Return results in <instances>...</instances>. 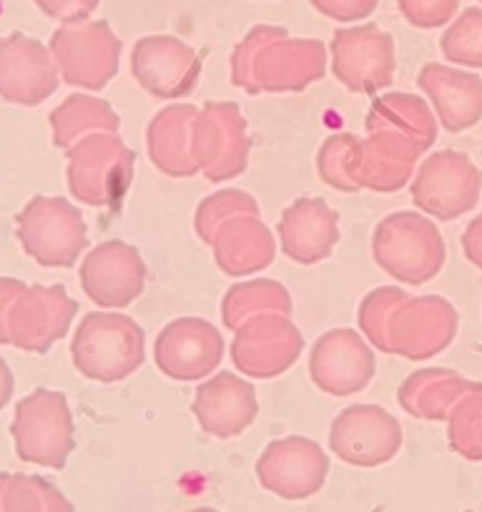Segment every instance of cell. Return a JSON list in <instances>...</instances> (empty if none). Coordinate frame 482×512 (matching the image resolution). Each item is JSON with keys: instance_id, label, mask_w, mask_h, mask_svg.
<instances>
[{"instance_id": "cell-1", "label": "cell", "mask_w": 482, "mask_h": 512, "mask_svg": "<svg viewBox=\"0 0 482 512\" xmlns=\"http://www.w3.org/2000/svg\"><path fill=\"white\" fill-rule=\"evenodd\" d=\"M327 46L317 38H289L282 26H254L231 53V83L249 96L302 93L322 81Z\"/></svg>"}, {"instance_id": "cell-2", "label": "cell", "mask_w": 482, "mask_h": 512, "mask_svg": "<svg viewBox=\"0 0 482 512\" xmlns=\"http://www.w3.org/2000/svg\"><path fill=\"white\" fill-rule=\"evenodd\" d=\"M73 367L91 382L113 384L146 362V334L121 312H88L71 342Z\"/></svg>"}, {"instance_id": "cell-3", "label": "cell", "mask_w": 482, "mask_h": 512, "mask_svg": "<svg viewBox=\"0 0 482 512\" xmlns=\"http://www.w3.org/2000/svg\"><path fill=\"white\" fill-rule=\"evenodd\" d=\"M372 256L392 279L422 287L442 272L447 246L435 221L422 211H395L375 226Z\"/></svg>"}, {"instance_id": "cell-4", "label": "cell", "mask_w": 482, "mask_h": 512, "mask_svg": "<svg viewBox=\"0 0 482 512\" xmlns=\"http://www.w3.org/2000/svg\"><path fill=\"white\" fill-rule=\"evenodd\" d=\"M68 189L81 204L118 209L134 179L136 154L118 134H91L66 151Z\"/></svg>"}, {"instance_id": "cell-5", "label": "cell", "mask_w": 482, "mask_h": 512, "mask_svg": "<svg viewBox=\"0 0 482 512\" xmlns=\"http://www.w3.org/2000/svg\"><path fill=\"white\" fill-rule=\"evenodd\" d=\"M11 437L23 462L63 470L76 450V425L66 395L41 387L21 397L13 415Z\"/></svg>"}, {"instance_id": "cell-6", "label": "cell", "mask_w": 482, "mask_h": 512, "mask_svg": "<svg viewBox=\"0 0 482 512\" xmlns=\"http://www.w3.org/2000/svg\"><path fill=\"white\" fill-rule=\"evenodd\" d=\"M16 234L33 262L68 269L88 249V226L81 211L63 196H33L16 219Z\"/></svg>"}, {"instance_id": "cell-7", "label": "cell", "mask_w": 482, "mask_h": 512, "mask_svg": "<svg viewBox=\"0 0 482 512\" xmlns=\"http://www.w3.org/2000/svg\"><path fill=\"white\" fill-rule=\"evenodd\" d=\"M48 48L61 81L83 91H101L116 78L124 46L108 21H81L56 28Z\"/></svg>"}, {"instance_id": "cell-8", "label": "cell", "mask_w": 482, "mask_h": 512, "mask_svg": "<svg viewBox=\"0 0 482 512\" xmlns=\"http://www.w3.org/2000/svg\"><path fill=\"white\" fill-rule=\"evenodd\" d=\"M252 141L247 118L234 101H209L199 108L191 131V156L211 184L241 176L249 166Z\"/></svg>"}, {"instance_id": "cell-9", "label": "cell", "mask_w": 482, "mask_h": 512, "mask_svg": "<svg viewBox=\"0 0 482 512\" xmlns=\"http://www.w3.org/2000/svg\"><path fill=\"white\" fill-rule=\"evenodd\" d=\"M412 201L425 216L455 221L470 214L482 194V171L467 154L455 149L427 156L410 186Z\"/></svg>"}, {"instance_id": "cell-10", "label": "cell", "mask_w": 482, "mask_h": 512, "mask_svg": "<svg viewBox=\"0 0 482 512\" xmlns=\"http://www.w3.org/2000/svg\"><path fill=\"white\" fill-rule=\"evenodd\" d=\"M329 53L334 78L347 91L375 96L395 81V38L377 23L334 31Z\"/></svg>"}, {"instance_id": "cell-11", "label": "cell", "mask_w": 482, "mask_h": 512, "mask_svg": "<svg viewBox=\"0 0 482 512\" xmlns=\"http://www.w3.org/2000/svg\"><path fill=\"white\" fill-rule=\"evenodd\" d=\"M304 337L289 314L264 312L234 332L231 362L244 377L274 379L302 357Z\"/></svg>"}, {"instance_id": "cell-12", "label": "cell", "mask_w": 482, "mask_h": 512, "mask_svg": "<svg viewBox=\"0 0 482 512\" xmlns=\"http://www.w3.org/2000/svg\"><path fill=\"white\" fill-rule=\"evenodd\" d=\"M402 425L380 405H352L334 417L329 447L354 467H380L402 450Z\"/></svg>"}, {"instance_id": "cell-13", "label": "cell", "mask_w": 482, "mask_h": 512, "mask_svg": "<svg viewBox=\"0 0 482 512\" xmlns=\"http://www.w3.org/2000/svg\"><path fill=\"white\" fill-rule=\"evenodd\" d=\"M146 264L134 244L108 239L81 262V289L96 307L124 309L144 294Z\"/></svg>"}, {"instance_id": "cell-14", "label": "cell", "mask_w": 482, "mask_h": 512, "mask_svg": "<svg viewBox=\"0 0 482 512\" xmlns=\"http://www.w3.org/2000/svg\"><path fill=\"white\" fill-rule=\"evenodd\" d=\"M327 475V452L309 437L289 435L269 442L257 460V480L282 500H307L317 495Z\"/></svg>"}, {"instance_id": "cell-15", "label": "cell", "mask_w": 482, "mask_h": 512, "mask_svg": "<svg viewBox=\"0 0 482 512\" xmlns=\"http://www.w3.org/2000/svg\"><path fill=\"white\" fill-rule=\"evenodd\" d=\"M460 317L445 297H407L390 317V354L422 362L445 352L455 339Z\"/></svg>"}, {"instance_id": "cell-16", "label": "cell", "mask_w": 482, "mask_h": 512, "mask_svg": "<svg viewBox=\"0 0 482 512\" xmlns=\"http://www.w3.org/2000/svg\"><path fill=\"white\" fill-rule=\"evenodd\" d=\"M377 359L367 339L347 327L329 329L309 354V377L332 397H352L372 382Z\"/></svg>"}, {"instance_id": "cell-17", "label": "cell", "mask_w": 482, "mask_h": 512, "mask_svg": "<svg viewBox=\"0 0 482 512\" xmlns=\"http://www.w3.org/2000/svg\"><path fill=\"white\" fill-rule=\"evenodd\" d=\"M156 367L176 382H201L219 369L224 337L201 317H181L166 324L154 344Z\"/></svg>"}, {"instance_id": "cell-18", "label": "cell", "mask_w": 482, "mask_h": 512, "mask_svg": "<svg viewBox=\"0 0 482 512\" xmlns=\"http://www.w3.org/2000/svg\"><path fill=\"white\" fill-rule=\"evenodd\" d=\"M131 73L154 98L191 96L201 78V58L176 36H146L134 43Z\"/></svg>"}, {"instance_id": "cell-19", "label": "cell", "mask_w": 482, "mask_h": 512, "mask_svg": "<svg viewBox=\"0 0 482 512\" xmlns=\"http://www.w3.org/2000/svg\"><path fill=\"white\" fill-rule=\"evenodd\" d=\"M78 302L68 297L63 284L41 287L33 284L16 299L8 317V334L13 347L23 352L46 354L71 329Z\"/></svg>"}, {"instance_id": "cell-20", "label": "cell", "mask_w": 482, "mask_h": 512, "mask_svg": "<svg viewBox=\"0 0 482 512\" xmlns=\"http://www.w3.org/2000/svg\"><path fill=\"white\" fill-rule=\"evenodd\" d=\"M61 73L51 48L26 33L0 38V98L16 106H38L58 91Z\"/></svg>"}, {"instance_id": "cell-21", "label": "cell", "mask_w": 482, "mask_h": 512, "mask_svg": "<svg viewBox=\"0 0 482 512\" xmlns=\"http://www.w3.org/2000/svg\"><path fill=\"white\" fill-rule=\"evenodd\" d=\"M425 154L420 144L395 131H372L367 139H359L349 159V179L359 191L395 194L405 189L415 176V166Z\"/></svg>"}, {"instance_id": "cell-22", "label": "cell", "mask_w": 482, "mask_h": 512, "mask_svg": "<svg viewBox=\"0 0 482 512\" xmlns=\"http://www.w3.org/2000/svg\"><path fill=\"white\" fill-rule=\"evenodd\" d=\"M191 412L206 435L231 440L257 420V390L249 379H241L239 374L219 372L196 387Z\"/></svg>"}, {"instance_id": "cell-23", "label": "cell", "mask_w": 482, "mask_h": 512, "mask_svg": "<svg viewBox=\"0 0 482 512\" xmlns=\"http://www.w3.org/2000/svg\"><path fill=\"white\" fill-rule=\"evenodd\" d=\"M282 254L294 264L312 267L324 262L339 244V214L324 199L302 196L279 219Z\"/></svg>"}, {"instance_id": "cell-24", "label": "cell", "mask_w": 482, "mask_h": 512, "mask_svg": "<svg viewBox=\"0 0 482 512\" xmlns=\"http://www.w3.org/2000/svg\"><path fill=\"white\" fill-rule=\"evenodd\" d=\"M417 86L430 98L437 123L450 134H462L482 121V78L475 73L425 63L417 73Z\"/></svg>"}, {"instance_id": "cell-25", "label": "cell", "mask_w": 482, "mask_h": 512, "mask_svg": "<svg viewBox=\"0 0 482 512\" xmlns=\"http://www.w3.org/2000/svg\"><path fill=\"white\" fill-rule=\"evenodd\" d=\"M214 262L226 277H252L272 267L277 241L259 216H234L211 239Z\"/></svg>"}, {"instance_id": "cell-26", "label": "cell", "mask_w": 482, "mask_h": 512, "mask_svg": "<svg viewBox=\"0 0 482 512\" xmlns=\"http://www.w3.org/2000/svg\"><path fill=\"white\" fill-rule=\"evenodd\" d=\"M199 108L194 103H174L151 118L146 131L149 159L161 174L171 179H191L199 174L194 156H191V131Z\"/></svg>"}, {"instance_id": "cell-27", "label": "cell", "mask_w": 482, "mask_h": 512, "mask_svg": "<svg viewBox=\"0 0 482 512\" xmlns=\"http://www.w3.org/2000/svg\"><path fill=\"white\" fill-rule=\"evenodd\" d=\"M475 379L457 374L455 369L427 367L412 372L397 390V402L402 410L415 420L440 422L447 420L452 407L470 390H475Z\"/></svg>"}, {"instance_id": "cell-28", "label": "cell", "mask_w": 482, "mask_h": 512, "mask_svg": "<svg viewBox=\"0 0 482 512\" xmlns=\"http://www.w3.org/2000/svg\"><path fill=\"white\" fill-rule=\"evenodd\" d=\"M367 134L372 131H395L407 136L422 149L430 151L437 141L440 123L432 108L415 93H387L372 101L370 113L365 118Z\"/></svg>"}, {"instance_id": "cell-29", "label": "cell", "mask_w": 482, "mask_h": 512, "mask_svg": "<svg viewBox=\"0 0 482 512\" xmlns=\"http://www.w3.org/2000/svg\"><path fill=\"white\" fill-rule=\"evenodd\" d=\"M48 121H51L53 144L63 151L91 134H118L121 128V118L111 103L86 93H71L66 101L53 108Z\"/></svg>"}, {"instance_id": "cell-30", "label": "cell", "mask_w": 482, "mask_h": 512, "mask_svg": "<svg viewBox=\"0 0 482 512\" xmlns=\"http://www.w3.org/2000/svg\"><path fill=\"white\" fill-rule=\"evenodd\" d=\"M264 312H279L292 317V297H289L287 287L274 279L239 282L221 299V322L231 332H236L247 319Z\"/></svg>"}, {"instance_id": "cell-31", "label": "cell", "mask_w": 482, "mask_h": 512, "mask_svg": "<svg viewBox=\"0 0 482 512\" xmlns=\"http://www.w3.org/2000/svg\"><path fill=\"white\" fill-rule=\"evenodd\" d=\"M3 507L6 512H76L73 502L51 480L26 472L8 477Z\"/></svg>"}, {"instance_id": "cell-32", "label": "cell", "mask_w": 482, "mask_h": 512, "mask_svg": "<svg viewBox=\"0 0 482 512\" xmlns=\"http://www.w3.org/2000/svg\"><path fill=\"white\" fill-rule=\"evenodd\" d=\"M447 442L462 460L482 462V382L452 407L447 417Z\"/></svg>"}, {"instance_id": "cell-33", "label": "cell", "mask_w": 482, "mask_h": 512, "mask_svg": "<svg viewBox=\"0 0 482 512\" xmlns=\"http://www.w3.org/2000/svg\"><path fill=\"white\" fill-rule=\"evenodd\" d=\"M407 297L410 294L402 292L400 287H377L359 304L357 322L362 337L380 352L390 354V317Z\"/></svg>"}, {"instance_id": "cell-34", "label": "cell", "mask_w": 482, "mask_h": 512, "mask_svg": "<svg viewBox=\"0 0 482 512\" xmlns=\"http://www.w3.org/2000/svg\"><path fill=\"white\" fill-rule=\"evenodd\" d=\"M440 51L455 66L482 68V8H467L440 38Z\"/></svg>"}, {"instance_id": "cell-35", "label": "cell", "mask_w": 482, "mask_h": 512, "mask_svg": "<svg viewBox=\"0 0 482 512\" xmlns=\"http://www.w3.org/2000/svg\"><path fill=\"white\" fill-rule=\"evenodd\" d=\"M234 216H259V204L252 194L241 189H226L219 194H211L196 206L194 229L201 241L211 244L216 229L224 221L234 219Z\"/></svg>"}, {"instance_id": "cell-36", "label": "cell", "mask_w": 482, "mask_h": 512, "mask_svg": "<svg viewBox=\"0 0 482 512\" xmlns=\"http://www.w3.org/2000/svg\"><path fill=\"white\" fill-rule=\"evenodd\" d=\"M357 141V136L347 134V131L334 134L324 141L317 156L319 179L327 186H332V189L342 191V194H357L359 191L354 181L349 179V159H352Z\"/></svg>"}, {"instance_id": "cell-37", "label": "cell", "mask_w": 482, "mask_h": 512, "mask_svg": "<svg viewBox=\"0 0 482 512\" xmlns=\"http://www.w3.org/2000/svg\"><path fill=\"white\" fill-rule=\"evenodd\" d=\"M397 8L410 26L435 31L457 16L460 0H397Z\"/></svg>"}, {"instance_id": "cell-38", "label": "cell", "mask_w": 482, "mask_h": 512, "mask_svg": "<svg viewBox=\"0 0 482 512\" xmlns=\"http://www.w3.org/2000/svg\"><path fill=\"white\" fill-rule=\"evenodd\" d=\"M317 13L337 23H357L377 11L380 0H309Z\"/></svg>"}, {"instance_id": "cell-39", "label": "cell", "mask_w": 482, "mask_h": 512, "mask_svg": "<svg viewBox=\"0 0 482 512\" xmlns=\"http://www.w3.org/2000/svg\"><path fill=\"white\" fill-rule=\"evenodd\" d=\"M33 3H36L43 16L58 21L61 26L91 21L96 8L101 6V0H33Z\"/></svg>"}, {"instance_id": "cell-40", "label": "cell", "mask_w": 482, "mask_h": 512, "mask_svg": "<svg viewBox=\"0 0 482 512\" xmlns=\"http://www.w3.org/2000/svg\"><path fill=\"white\" fill-rule=\"evenodd\" d=\"M28 284L13 277H0V344H11V334H8V317L16 304V299L26 292Z\"/></svg>"}, {"instance_id": "cell-41", "label": "cell", "mask_w": 482, "mask_h": 512, "mask_svg": "<svg viewBox=\"0 0 482 512\" xmlns=\"http://www.w3.org/2000/svg\"><path fill=\"white\" fill-rule=\"evenodd\" d=\"M462 254L472 267L482 272V214L467 224L465 234H462Z\"/></svg>"}, {"instance_id": "cell-42", "label": "cell", "mask_w": 482, "mask_h": 512, "mask_svg": "<svg viewBox=\"0 0 482 512\" xmlns=\"http://www.w3.org/2000/svg\"><path fill=\"white\" fill-rule=\"evenodd\" d=\"M13 390H16V379H13V372L6 359L0 357V410L11 402Z\"/></svg>"}, {"instance_id": "cell-43", "label": "cell", "mask_w": 482, "mask_h": 512, "mask_svg": "<svg viewBox=\"0 0 482 512\" xmlns=\"http://www.w3.org/2000/svg\"><path fill=\"white\" fill-rule=\"evenodd\" d=\"M8 472H0V512H6V507H3V492H6V485H8Z\"/></svg>"}, {"instance_id": "cell-44", "label": "cell", "mask_w": 482, "mask_h": 512, "mask_svg": "<svg viewBox=\"0 0 482 512\" xmlns=\"http://www.w3.org/2000/svg\"><path fill=\"white\" fill-rule=\"evenodd\" d=\"M186 512H219L214 507H194V510H186Z\"/></svg>"}, {"instance_id": "cell-45", "label": "cell", "mask_w": 482, "mask_h": 512, "mask_svg": "<svg viewBox=\"0 0 482 512\" xmlns=\"http://www.w3.org/2000/svg\"><path fill=\"white\" fill-rule=\"evenodd\" d=\"M465 512H475V510H465Z\"/></svg>"}, {"instance_id": "cell-46", "label": "cell", "mask_w": 482, "mask_h": 512, "mask_svg": "<svg viewBox=\"0 0 482 512\" xmlns=\"http://www.w3.org/2000/svg\"><path fill=\"white\" fill-rule=\"evenodd\" d=\"M480 3H482V0H480Z\"/></svg>"}]
</instances>
